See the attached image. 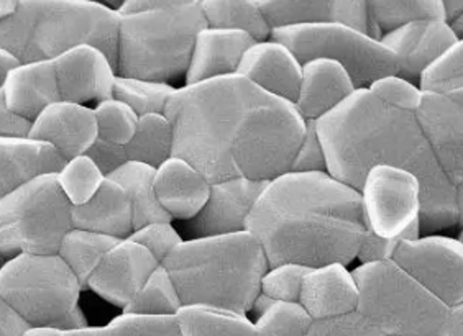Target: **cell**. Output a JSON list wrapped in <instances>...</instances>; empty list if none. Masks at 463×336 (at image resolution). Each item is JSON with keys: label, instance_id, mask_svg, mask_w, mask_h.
<instances>
[{"label": "cell", "instance_id": "cell-19", "mask_svg": "<svg viewBox=\"0 0 463 336\" xmlns=\"http://www.w3.org/2000/svg\"><path fill=\"white\" fill-rule=\"evenodd\" d=\"M28 138L50 145L66 161L84 156L98 140L94 108L60 100L36 117Z\"/></svg>", "mask_w": 463, "mask_h": 336}, {"label": "cell", "instance_id": "cell-36", "mask_svg": "<svg viewBox=\"0 0 463 336\" xmlns=\"http://www.w3.org/2000/svg\"><path fill=\"white\" fill-rule=\"evenodd\" d=\"M62 336H181L175 317H138L122 313L104 327H88Z\"/></svg>", "mask_w": 463, "mask_h": 336}, {"label": "cell", "instance_id": "cell-39", "mask_svg": "<svg viewBox=\"0 0 463 336\" xmlns=\"http://www.w3.org/2000/svg\"><path fill=\"white\" fill-rule=\"evenodd\" d=\"M419 88L428 94L450 96L463 90V40L439 58L419 79Z\"/></svg>", "mask_w": 463, "mask_h": 336}, {"label": "cell", "instance_id": "cell-6", "mask_svg": "<svg viewBox=\"0 0 463 336\" xmlns=\"http://www.w3.org/2000/svg\"><path fill=\"white\" fill-rule=\"evenodd\" d=\"M120 15L92 0H18L0 22V48L20 62L54 61L82 44L96 46L117 68Z\"/></svg>", "mask_w": 463, "mask_h": 336}, {"label": "cell", "instance_id": "cell-57", "mask_svg": "<svg viewBox=\"0 0 463 336\" xmlns=\"http://www.w3.org/2000/svg\"><path fill=\"white\" fill-rule=\"evenodd\" d=\"M450 30L454 32V35L457 36V40H463V14H460L458 17L452 20L450 23H447Z\"/></svg>", "mask_w": 463, "mask_h": 336}, {"label": "cell", "instance_id": "cell-51", "mask_svg": "<svg viewBox=\"0 0 463 336\" xmlns=\"http://www.w3.org/2000/svg\"><path fill=\"white\" fill-rule=\"evenodd\" d=\"M447 336H463V302L450 309V325Z\"/></svg>", "mask_w": 463, "mask_h": 336}, {"label": "cell", "instance_id": "cell-10", "mask_svg": "<svg viewBox=\"0 0 463 336\" xmlns=\"http://www.w3.org/2000/svg\"><path fill=\"white\" fill-rule=\"evenodd\" d=\"M271 40L285 44L299 61L330 60L348 72L356 89H368L374 80L398 74V60L382 40L340 23L278 28Z\"/></svg>", "mask_w": 463, "mask_h": 336}, {"label": "cell", "instance_id": "cell-13", "mask_svg": "<svg viewBox=\"0 0 463 336\" xmlns=\"http://www.w3.org/2000/svg\"><path fill=\"white\" fill-rule=\"evenodd\" d=\"M419 125L437 164L452 186L463 184V106L450 96L424 92Z\"/></svg>", "mask_w": 463, "mask_h": 336}, {"label": "cell", "instance_id": "cell-50", "mask_svg": "<svg viewBox=\"0 0 463 336\" xmlns=\"http://www.w3.org/2000/svg\"><path fill=\"white\" fill-rule=\"evenodd\" d=\"M18 64H20V61L14 54H10L9 51L0 48V90L4 88L10 72L14 71Z\"/></svg>", "mask_w": 463, "mask_h": 336}, {"label": "cell", "instance_id": "cell-38", "mask_svg": "<svg viewBox=\"0 0 463 336\" xmlns=\"http://www.w3.org/2000/svg\"><path fill=\"white\" fill-rule=\"evenodd\" d=\"M66 199L72 207H80L90 201L99 187L106 181V176L99 171L98 166L84 154L74 160L66 161L61 171L56 174Z\"/></svg>", "mask_w": 463, "mask_h": 336}, {"label": "cell", "instance_id": "cell-17", "mask_svg": "<svg viewBox=\"0 0 463 336\" xmlns=\"http://www.w3.org/2000/svg\"><path fill=\"white\" fill-rule=\"evenodd\" d=\"M60 96L64 102L84 106L114 98L117 68L96 46L82 44L53 61Z\"/></svg>", "mask_w": 463, "mask_h": 336}, {"label": "cell", "instance_id": "cell-7", "mask_svg": "<svg viewBox=\"0 0 463 336\" xmlns=\"http://www.w3.org/2000/svg\"><path fill=\"white\" fill-rule=\"evenodd\" d=\"M80 279L58 255H18L0 267V299L28 327L62 333L88 328L80 307Z\"/></svg>", "mask_w": 463, "mask_h": 336}, {"label": "cell", "instance_id": "cell-9", "mask_svg": "<svg viewBox=\"0 0 463 336\" xmlns=\"http://www.w3.org/2000/svg\"><path fill=\"white\" fill-rule=\"evenodd\" d=\"M72 210L56 174L30 181L0 201V253L58 255L62 238L74 229Z\"/></svg>", "mask_w": 463, "mask_h": 336}, {"label": "cell", "instance_id": "cell-12", "mask_svg": "<svg viewBox=\"0 0 463 336\" xmlns=\"http://www.w3.org/2000/svg\"><path fill=\"white\" fill-rule=\"evenodd\" d=\"M392 261L449 309L463 302V243L444 235L402 241Z\"/></svg>", "mask_w": 463, "mask_h": 336}, {"label": "cell", "instance_id": "cell-20", "mask_svg": "<svg viewBox=\"0 0 463 336\" xmlns=\"http://www.w3.org/2000/svg\"><path fill=\"white\" fill-rule=\"evenodd\" d=\"M237 74L269 96L294 104L301 84L303 62L285 44L269 38L250 46Z\"/></svg>", "mask_w": 463, "mask_h": 336}, {"label": "cell", "instance_id": "cell-8", "mask_svg": "<svg viewBox=\"0 0 463 336\" xmlns=\"http://www.w3.org/2000/svg\"><path fill=\"white\" fill-rule=\"evenodd\" d=\"M358 312L384 336H447L450 309L394 261L354 271Z\"/></svg>", "mask_w": 463, "mask_h": 336}, {"label": "cell", "instance_id": "cell-52", "mask_svg": "<svg viewBox=\"0 0 463 336\" xmlns=\"http://www.w3.org/2000/svg\"><path fill=\"white\" fill-rule=\"evenodd\" d=\"M442 5H444L446 23H450L452 20L463 14V0H442Z\"/></svg>", "mask_w": 463, "mask_h": 336}, {"label": "cell", "instance_id": "cell-25", "mask_svg": "<svg viewBox=\"0 0 463 336\" xmlns=\"http://www.w3.org/2000/svg\"><path fill=\"white\" fill-rule=\"evenodd\" d=\"M66 160L46 143L32 138H0V201L30 181L58 174Z\"/></svg>", "mask_w": 463, "mask_h": 336}, {"label": "cell", "instance_id": "cell-58", "mask_svg": "<svg viewBox=\"0 0 463 336\" xmlns=\"http://www.w3.org/2000/svg\"><path fill=\"white\" fill-rule=\"evenodd\" d=\"M450 98L457 100V102H460L463 106V90H458V92H454V94H450Z\"/></svg>", "mask_w": 463, "mask_h": 336}, {"label": "cell", "instance_id": "cell-49", "mask_svg": "<svg viewBox=\"0 0 463 336\" xmlns=\"http://www.w3.org/2000/svg\"><path fill=\"white\" fill-rule=\"evenodd\" d=\"M28 325L0 299V336H22Z\"/></svg>", "mask_w": 463, "mask_h": 336}, {"label": "cell", "instance_id": "cell-15", "mask_svg": "<svg viewBox=\"0 0 463 336\" xmlns=\"http://www.w3.org/2000/svg\"><path fill=\"white\" fill-rule=\"evenodd\" d=\"M268 182L237 177L213 184L204 209L189 225L194 238L247 231L250 213Z\"/></svg>", "mask_w": 463, "mask_h": 336}, {"label": "cell", "instance_id": "cell-59", "mask_svg": "<svg viewBox=\"0 0 463 336\" xmlns=\"http://www.w3.org/2000/svg\"><path fill=\"white\" fill-rule=\"evenodd\" d=\"M7 259H9V257H5L4 255H2V253H0V267L5 265V261H7Z\"/></svg>", "mask_w": 463, "mask_h": 336}, {"label": "cell", "instance_id": "cell-41", "mask_svg": "<svg viewBox=\"0 0 463 336\" xmlns=\"http://www.w3.org/2000/svg\"><path fill=\"white\" fill-rule=\"evenodd\" d=\"M309 269L311 267L293 263L269 267L261 279V293L277 302H299L304 277Z\"/></svg>", "mask_w": 463, "mask_h": 336}, {"label": "cell", "instance_id": "cell-42", "mask_svg": "<svg viewBox=\"0 0 463 336\" xmlns=\"http://www.w3.org/2000/svg\"><path fill=\"white\" fill-rule=\"evenodd\" d=\"M368 90L386 106L412 112V114L418 112L419 106L424 98V92L420 90L418 84L402 79L398 74L384 76L382 79L374 80Z\"/></svg>", "mask_w": 463, "mask_h": 336}, {"label": "cell", "instance_id": "cell-55", "mask_svg": "<svg viewBox=\"0 0 463 336\" xmlns=\"http://www.w3.org/2000/svg\"><path fill=\"white\" fill-rule=\"evenodd\" d=\"M64 333L50 327H28L22 336H62Z\"/></svg>", "mask_w": 463, "mask_h": 336}, {"label": "cell", "instance_id": "cell-60", "mask_svg": "<svg viewBox=\"0 0 463 336\" xmlns=\"http://www.w3.org/2000/svg\"><path fill=\"white\" fill-rule=\"evenodd\" d=\"M457 239H458L460 243H463V230H460V233H458V237H457Z\"/></svg>", "mask_w": 463, "mask_h": 336}, {"label": "cell", "instance_id": "cell-18", "mask_svg": "<svg viewBox=\"0 0 463 336\" xmlns=\"http://www.w3.org/2000/svg\"><path fill=\"white\" fill-rule=\"evenodd\" d=\"M398 60V76L418 84L420 76L457 43V36L442 20H424L392 30L382 38Z\"/></svg>", "mask_w": 463, "mask_h": 336}, {"label": "cell", "instance_id": "cell-27", "mask_svg": "<svg viewBox=\"0 0 463 336\" xmlns=\"http://www.w3.org/2000/svg\"><path fill=\"white\" fill-rule=\"evenodd\" d=\"M74 229L94 231L116 239L130 238L134 233V213L124 189L108 179L86 204L72 210Z\"/></svg>", "mask_w": 463, "mask_h": 336}, {"label": "cell", "instance_id": "cell-45", "mask_svg": "<svg viewBox=\"0 0 463 336\" xmlns=\"http://www.w3.org/2000/svg\"><path fill=\"white\" fill-rule=\"evenodd\" d=\"M309 336H384L358 310L332 319L312 320Z\"/></svg>", "mask_w": 463, "mask_h": 336}, {"label": "cell", "instance_id": "cell-32", "mask_svg": "<svg viewBox=\"0 0 463 336\" xmlns=\"http://www.w3.org/2000/svg\"><path fill=\"white\" fill-rule=\"evenodd\" d=\"M173 125L165 114L143 116L125 151L128 161L156 169L173 158Z\"/></svg>", "mask_w": 463, "mask_h": 336}, {"label": "cell", "instance_id": "cell-2", "mask_svg": "<svg viewBox=\"0 0 463 336\" xmlns=\"http://www.w3.org/2000/svg\"><path fill=\"white\" fill-rule=\"evenodd\" d=\"M327 173L360 192L370 169L392 166L418 177L422 191L420 229L428 235L457 227L454 186L439 168L412 112L398 110L356 89L317 122Z\"/></svg>", "mask_w": 463, "mask_h": 336}, {"label": "cell", "instance_id": "cell-56", "mask_svg": "<svg viewBox=\"0 0 463 336\" xmlns=\"http://www.w3.org/2000/svg\"><path fill=\"white\" fill-rule=\"evenodd\" d=\"M18 9V0H0V22L12 17Z\"/></svg>", "mask_w": 463, "mask_h": 336}, {"label": "cell", "instance_id": "cell-54", "mask_svg": "<svg viewBox=\"0 0 463 336\" xmlns=\"http://www.w3.org/2000/svg\"><path fill=\"white\" fill-rule=\"evenodd\" d=\"M455 210H457V227L463 230V184L454 187Z\"/></svg>", "mask_w": 463, "mask_h": 336}, {"label": "cell", "instance_id": "cell-14", "mask_svg": "<svg viewBox=\"0 0 463 336\" xmlns=\"http://www.w3.org/2000/svg\"><path fill=\"white\" fill-rule=\"evenodd\" d=\"M259 5L271 32L299 25L340 23L382 40L366 0H259Z\"/></svg>", "mask_w": 463, "mask_h": 336}, {"label": "cell", "instance_id": "cell-43", "mask_svg": "<svg viewBox=\"0 0 463 336\" xmlns=\"http://www.w3.org/2000/svg\"><path fill=\"white\" fill-rule=\"evenodd\" d=\"M130 239H134L135 243L146 249L160 265L183 243L178 231L175 230V227L168 221L145 225L142 229L135 230L130 235Z\"/></svg>", "mask_w": 463, "mask_h": 336}, {"label": "cell", "instance_id": "cell-34", "mask_svg": "<svg viewBox=\"0 0 463 336\" xmlns=\"http://www.w3.org/2000/svg\"><path fill=\"white\" fill-rule=\"evenodd\" d=\"M181 307L178 289L168 271L160 265L143 284L134 301L125 307L124 313L138 317H176Z\"/></svg>", "mask_w": 463, "mask_h": 336}, {"label": "cell", "instance_id": "cell-48", "mask_svg": "<svg viewBox=\"0 0 463 336\" xmlns=\"http://www.w3.org/2000/svg\"><path fill=\"white\" fill-rule=\"evenodd\" d=\"M32 122L10 110L0 90V138H28Z\"/></svg>", "mask_w": 463, "mask_h": 336}, {"label": "cell", "instance_id": "cell-44", "mask_svg": "<svg viewBox=\"0 0 463 336\" xmlns=\"http://www.w3.org/2000/svg\"><path fill=\"white\" fill-rule=\"evenodd\" d=\"M289 173L298 174H316L327 173V158L322 146L321 136L317 132V122H306L303 140L294 154Z\"/></svg>", "mask_w": 463, "mask_h": 336}, {"label": "cell", "instance_id": "cell-22", "mask_svg": "<svg viewBox=\"0 0 463 336\" xmlns=\"http://www.w3.org/2000/svg\"><path fill=\"white\" fill-rule=\"evenodd\" d=\"M356 88L339 62L311 60L304 62L299 92L294 106L306 122H319L322 117L344 104Z\"/></svg>", "mask_w": 463, "mask_h": 336}, {"label": "cell", "instance_id": "cell-40", "mask_svg": "<svg viewBox=\"0 0 463 336\" xmlns=\"http://www.w3.org/2000/svg\"><path fill=\"white\" fill-rule=\"evenodd\" d=\"M94 116L98 124V138L122 146H127L134 138L140 118L130 107L117 98L99 102L94 108Z\"/></svg>", "mask_w": 463, "mask_h": 336}, {"label": "cell", "instance_id": "cell-28", "mask_svg": "<svg viewBox=\"0 0 463 336\" xmlns=\"http://www.w3.org/2000/svg\"><path fill=\"white\" fill-rule=\"evenodd\" d=\"M155 173L156 169L152 166L128 161L122 168L117 169L112 176L108 177L122 186L130 201L134 213V231L150 223H171L173 220L170 213L161 207L155 192Z\"/></svg>", "mask_w": 463, "mask_h": 336}, {"label": "cell", "instance_id": "cell-1", "mask_svg": "<svg viewBox=\"0 0 463 336\" xmlns=\"http://www.w3.org/2000/svg\"><path fill=\"white\" fill-rule=\"evenodd\" d=\"M165 116L173 125V156L199 169L211 184L283 176L306 130L294 104L239 74L176 89Z\"/></svg>", "mask_w": 463, "mask_h": 336}, {"label": "cell", "instance_id": "cell-37", "mask_svg": "<svg viewBox=\"0 0 463 336\" xmlns=\"http://www.w3.org/2000/svg\"><path fill=\"white\" fill-rule=\"evenodd\" d=\"M311 325L299 302H277L253 323L255 336H309Z\"/></svg>", "mask_w": 463, "mask_h": 336}, {"label": "cell", "instance_id": "cell-31", "mask_svg": "<svg viewBox=\"0 0 463 336\" xmlns=\"http://www.w3.org/2000/svg\"><path fill=\"white\" fill-rule=\"evenodd\" d=\"M120 239L94 231L72 229L62 238L58 257H61L74 275L80 279V285L86 289L90 275L98 269L100 261Z\"/></svg>", "mask_w": 463, "mask_h": 336}, {"label": "cell", "instance_id": "cell-30", "mask_svg": "<svg viewBox=\"0 0 463 336\" xmlns=\"http://www.w3.org/2000/svg\"><path fill=\"white\" fill-rule=\"evenodd\" d=\"M175 320L181 336H255L247 315L227 310L189 305L181 307Z\"/></svg>", "mask_w": 463, "mask_h": 336}, {"label": "cell", "instance_id": "cell-24", "mask_svg": "<svg viewBox=\"0 0 463 336\" xmlns=\"http://www.w3.org/2000/svg\"><path fill=\"white\" fill-rule=\"evenodd\" d=\"M204 174L181 158H170L155 173V192L171 219L193 220L211 194Z\"/></svg>", "mask_w": 463, "mask_h": 336}, {"label": "cell", "instance_id": "cell-16", "mask_svg": "<svg viewBox=\"0 0 463 336\" xmlns=\"http://www.w3.org/2000/svg\"><path fill=\"white\" fill-rule=\"evenodd\" d=\"M158 266L160 263L134 239H120L90 275L88 287L100 299L125 309Z\"/></svg>", "mask_w": 463, "mask_h": 336}, {"label": "cell", "instance_id": "cell-35", "mask_svg": "<svg viewBox=\"0 0 463 336\" xmlns=\"http://www.w3.org/2000/svg\"><path fill=\"white\" fill-rule=\"evenodd\" d=\"M176 89L166 82L117 76L114 98L130 107L138 117L165 114Z\"/></svg>", "mask_w": 463, "mask_h": 336}, {"label": "cell", "instance_id": "cell-26", "mask_svg": "<svg viewBox=\"0 0 463 336\" xmlns=\"http://www.w3.org/2000/svg\"><path fill=\"white\" fill-rule=\"evenodd\" d=\"M2 92L10 110L28 122L61 100L53 61L20 62Z\"/></svg>", "mask_w": 463, "mask_h": 336}, {"label": "cell", "instance_id": "cell-33", "mask_svg": "<svg viewBox=\"0 0 463 336\" xmlns=\"http://www.w3.org/2000/svg\"><path fill=\"white\" fill-rule=\"evenodd\" d=\"M368 10L380 35L424 20H442V0H368Z\"/></svg>", "mask_w": 463, "mask_h": 336}, {"label": "cell", "instance_id": "cell-46", "mask_svg": "<svg viewBox=\"0 0 463 336\" xmlns=\"http://www.w3.org/2000/svg\"><path fill=\"white\" fill-rule=\"evenodd\" d=\"M404 238H383L380 235H376L372 230L366 229L360 247H358V253H356V259L360 261V265H372V263H382V261H392L394 253L398 247L402 245Z\"/></svg>", "mask_w": 463, "mask_h": 336}, {"label": "cell", "instance_id": "cell-47", "mask_svg": "<svg viewBox=\"0 0 463 336\" xmlns=\"http://www.w3.org/2000/svg\"><path fill=\"white\" fill-rule=\"evenodd\" d=\"M86 156L98 166L99 171L106 177L112 176L117 169L122 168L124 164L128 163L125 146L106 142V140H100V138L94 142L90 151L86 153Z\"/></svg>", "mask_w": 463, "mask_h": 336}, {"label": "cell", "instance_id": "cell-53", "mask_svg": "<svg viewBox=\"0 0 463 336\" xmlns=\"http://www.w3.org/2000/svg\"><path fill=\"white\" fill-rule=\"evenodd\" d=\"M273 303H277V301L275 299H271L269 295H267L265 293H260L259 295H257V299L253 301V305H251V312H255V315L257 317H260L261 313H265Z\"/></svg>", "mask_w": 463, "mask_h": 336}, {"label": "cell", "instance_id": "cell-4", "mask_svg": "<svg viewBox=\"0 0 463 336\" xmlns=\"http://www.w3.org/2000/svg\"><path fill=\"white\" fill-rule=\"evenodd\" d=\"M161 266L183 307L199 305L239 315L251 312L267 275V255L250 231L183 241Z\"/></svg>", "mask_w": 463, "mask_h": 336}, {"label": "cell", "instance_id": "cell-3", "mask_svg": "<svg viewBox=\"0 0 463 336\" xmlns=\"http://www.w3.org/2000/svg\"><path fill=\"white\" fill-rule=\"evenodd\" d=\"M365 230L360 192L329 173H286L269 181L247 220L269 267L348 266Z\"/></svg>", "mask_w": 463, "mask_h": 336}, {"label": "cell", "instance_id": "cell-11", "mask_svg": "<svg viewBox=\"0 0 463 336\" xmlns=\"http://www.w3.org/2000/svg\"><path fill=\"white\" fill-rule=\"evenodd\" d=\"M360 201L368 230L390 239L414 241L422 237V191L410 171L374 166L360 189Z\"/></svg>", "mask_w": 463, "mask_h": 336}, {"label": "cell", "instance_id": "cell-29", "mask_svg": "<svg viewBox=\"0 0 463 336\" xmlns=\"http://www.w3.org/2000/svg\"><path fill=\"white\" fill-rule=\"evenodd\" d=\"M207 27L235 30L255 42L271 38V27L261 12L259 0H201Z\"/></svg>", "mask_w": 463, "mask_h": 336}, {"label": "cell", "instance_id": "cell-23", "mask_svg": "<svg viewBox=\"0 0 463 336\" xmlns=\"http://www.w3.org/2000/svg\"><path fill=\"white\" fill-rule=\"evenodd\" d=\"M299 303L312 320L332 319L358 309V285L347 266L311 267L304 277Z\"/></svg>", "mask_w": 463, "mask_h": 336}, {"label": "cell", "instance_id": "cell-5", "mask_svg": "<svg viewBox=\"0 0 463 336\" xmlns=\"http://www.w3.org/2000/svg\"><path fill=\"white\" fill-rule=\"evenodd\" d=\"M117 76L166 82L186 74L207 27L201 0H127L118 9Z\"/></svg>", "mask_w": 463, "mask_h": 336}, {"label": "cell", "instance_id": "cell-21", "mask_svg": "<svg viewBox=\"0 0 463 336\" xmlns=\"http://www.w3.org/2000/svg\"><path fill=\"white\" fill-rule=\"evenodd\" d=\"M255 43L243 32L214 27L201 30L187 66L186 86L237 74L243 56Z\"/></svg>", "mask_w": 463, "mask_h": 336}]
</instances>
